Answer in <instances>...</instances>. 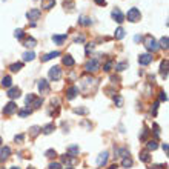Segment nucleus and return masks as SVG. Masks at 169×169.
<instances>
[{
  "label": "nucleus",
  "instance_id": "nucleus-12",
  "mask_svg": "<svg viewBox=\"0 0 169 169\" xmlns=\"http://www.w3.org/2000/svg\"><path fill=\"white\" fill-rule=\"evenodd\" d=\"M6 96L9 97L11 100H12V98H19V97H20V88H16V86H14V88H9L8 92H6Z\"/></svg>",
  "mask_w": 169,
  "mask_h": 169
},
{
  "label": "nucleus",
  "instance_id": "nucleus-24",
  "mask_svg": "<svg viewBox=\"0 0 169 169\" xmlns=\"http://www.w3.org/2000/svg\"><path fill=\"white\" fill-rule=\"evenodd\" d=\"M132 163H134V162H132L131 157H124V158L121 160V166H123V168H131Z\"/></svg>",
  "mask_w": 169,
  "mask_h": 169
},
{
  "label": "nucleus",
  "instance_id": "nucleus-32",
  "mask_svg": "<svg viewBox=\"0 0 169 169\" xmlns=\"http://www.w3.org/2000/svg\"><path fill=\"white\" fill-rule=\"evenodd\" d=\"M78 23H80V25H85V26H89L92 22H91V19H88V17H80Z\"/></svg>",
  "mask_w": 169,
  "mask_h": 169
},
{
  "label": "nucleus",
  "instance_id": "nucleus-54",
  "mask_svg": "<svg viewBox=\"0 0 169 169\" xmlns=\"http://www.w3.org/2000/svg\"><path fill=\"white\" fill-rule=\"evenodd\" d=\"M134 40H135V42H140V40H142V37H140V35H135V37H134Z\"/></svg>",
  "mask_w": 169,
  "mask_h": 169
},
{
  "label": "nucleus",
  "instance_id": "nucleus-48",
  "mask_svg": "<svg viewBox=\"0 0 169 169\" xmlns=\"http://www.w3.org/2000/svg\"><path fill=\"white\" fill-rule=\"evenodd\" d=\"M94 2H96L98 6H105L106 5V0H94Z\"/></svg>",
  "mask_w": 169,
  "mask_h": 169
},
{
  "label": "nucleus",
  "instance_id": "nucleus-8",
  "mask_svg": "<svg viewBox=\"0 0 169 169\" xmlns=\"http://www.w3.org/2000/svg\"><path fill=\"white\" fill-rule=\"evenodd\" d=\"M14 112H17V105H16L14 101H9L8 105H5V108H3V114L11 115V114H14Z\"/></svg>",
  "mask_w": 169,
  "mask_h": 169
},
{
  "label": "nucleus",
  "instance_id": "nucleus-9",
  "mask_svg": "<svg viewBox=\"0 0 169 169\" xmlns=\"http://www.w3.org/2000/svg\"><path fill=\"white\" fill-rule=\"evenodd\" d=\"M37 86H39V91H40V94H48V92H49V85H48V82H46L45 78L39 80Z\"/></svg>",
  "mask_w": 169,
  "mask_h": 169
},
{
  "label": "nucleus",
  "instance_id": "nucleus-17",
  "mask_svg": "<svg viewBox=\"0 0 169 169\" xmlns=\"http://www.w3.org/2000/svg\"><path fill=\"white\" fill-rule=\"evenodd\" d=\"M63 65H65V66H68V68L74 66V65H75V60L73 59V55H69V54H68V55H65V57H63Z\"/></svg>",
  "mask_w": 169,
  "mask_h": 169
},
{
  "label": "nucleus",
  "instance_id": "nucleus-21",
  "mask_svg": "<svg viewBox=\"0 0 169 169\" xmlns=\"http://www.w3.org/2000/svg\"><path fill=\"white\" fill-rule=\"evenodd\" d=\"M78 152H80L78 146L73 145V146H69V148H68V154H69L71 157H75V155H78Z\"/></svg>",
  "mask_w": 169,
  "mask_h": 169
},
{
  "label": "nucleus",
  "instance_id": "nucleus-31",
  "mask_svg": "<svg viewBox=\"0 0 169 169\" xmlns=\"http://www.w3.org/2000/svg\"><path fill=\"white\" fill-rule=\"evenodd\" d=\"M114 103L117 108H121L123 106V97L121 96H114Z\"/></svg>",
  "mask_w": 169,
  "mask_h": 169
},
{
  "label": "nucleus",
  "instance_id": "nucleus-18",
  "mask_svg": "<svg viewBox=\"0 0 169 169\" xmlns=\"http://www.w3.org/2000/svg\"><path fill=\"white\" fill-rule=\"evenodd\" d=\"M35 45H37V42H35L34 37H28V39H25L23 46H26V48H34Z\"/></svg>",
  "mask_w": 169,
  "mask_h": 169
},
{
  "label": "nucleus",
  "instance_id": "nucleus-53",
  "mask_svg": "<svg viewBox=\"0 0 169 169\" xmlns=\"http://www.w3.org/2000/svg\"><path fill=\"white\" fill-rule=\"evenodd\" d=\"M168 143H163V151H165V152H168Z\"/></svg>",
  "mask_w": 169,
  "mask_h": 169
},
{
  "label": "nucleus",
  "instance_id": "nucleus-55",
  "mask_svg": "<svg viewBox=\"0 0 169 169\" xmlns=\"http://www.w3.org/2000/svg\"><path fill=\"white\" fill-rule=\"evenodd\" d=\"M108 169H117V165H111V166H109Z\"/></svg>",
  "mask_w": 169,
  "mask_h": 169
},
{
  "label": "nucleus",
  "instance_id": "nucleus-57",
  "mask_svg": "<svg viewBox=\"0 0 169 169\" xmlns=\"http://www.w3.org/2000/svg\"><path fill=\"white\" fill-rule=\"evenodd\" d=\"M0 145H2V137H0Z\"/></svg>",
  "mask_w": 169,
  "mask_h": 169
},
{
  "label": "nucleus",
  "instance_id": "nucleus-5",
  "mask_svg": "<svg viewBox=\"0 0 169 169\" xmlns=\"http://www.w3.org/2000/svg\"><path fill=\"white\" fill-rule=\"evenodd\" d=\"M40 14H42V11H40L39 8H32V9H29V11L26 12V17H28V20L34 22V20H39Z\"/></svg>",
  "mask_w": 169,
  "mask_h": 169
},
{
  "label": "nucleus",
  "instance_id": "nucleus-14",
  "mask_svg": "<svg viewBox=\"0 0 169 169\" xmlns=\"http://www.w3.org/2000/svg\"><path fill=\"white\" fill-rule=\"evenodd\" d=\"M9 154H11V148H9V146H5V148H2V149H0V162L6 160V158L9 157Z\"/></svg>",
  "mask_w": 169,
  "mask_h": 169
},
{
  "label": "nucleus",
  "instance_id": "nucleus-47",
  "mask_svg": "<svg viewBox=\"0 0 169 169\" xmlns=\"http://www.w3.org/2000/svg\"><path fill=\"white\" fill-rule=\"evenodd\" d=\"M62 162H63L65 165H69V163H71V160H69L68 155H63V157H62Z\"/></svg>",
  "mask_w": 169,
  "mask_h": 169
},
{
  "label": "nucleus",
  "instance_id": "nucleus-13",
  "mask_svg": "<svg viewBox=\"0 0 169 169\" xmlns=\"http://www.w3.org/2000/svg\"><path fill=\"white\" fill-rule=\"evenodd\" d=\"M108 157H109L108 152H101V154L97 157V165H98V166H105V165L108 163Z\"/></svg>",
  "mask_w": 169,
  "mask_h": 169
},
{
  "label": "nucleus",
  "instance_id": "nucleus-20",
  "mask_svg": "<svg viewBox=\"0 0 169 169\" xmlns=\"http://www.w3.org/2000/svg\"><path fill=\"white\" fill-rule=\"evenodd\" d=\"M114 37H115V40H121V39L124 37V29H123L121 26L115 29V32H114Z\"/></svg>",
  "mask_w": 169,
  "mask_h": 169
},
{
  "label": "nucleus",
  "instance_id": "nucleus-45",
  "mask_svg": "<svg viewBox=\"0 0 169 169\" xmlns=\"http://www.w3.org/2000/svg\"><path fill=\"white\" fill-rule=\"evenodd\" d=\"M14 140H16V143H17V142H19V143H22V142L25 140V135H23V134H19V135H16V138H14Z\"/></svg>",
  "mask_w": 169,
  "mask_h": 169
},
{
  "label": "nucleus",
  "instance_id": "nucleus-10",
  "mask_svg": "<svg viewBox=\"0 0 169 169\" xmlns=\"http://www.w3.org/2000/svg\"><path fill=\"white\" fill-rule=\"evenodd\" d=\"M68 39V34H54L52 35V42L55 45H63V42Z\"/></svg>",
  "mask_w": 169,
  "mask_h": 169
},
{
  "label": "nucleus",
  "instance_id": "nucleus-29",
  "mask_svg": "<svg viewBox=\"0 0 169 169\" xmlns=\"http://www.w3.org/2000/svg\"><path fill=\"white\" fill-rule=\"evenodd\" d=\"M55 129V126H54V123H49V124H46L42 131H43V134H51L52 131Z\"/></svg>",
  "mask_w": 169,
  "mask_h": 169
},
{
  "label": "nucleus",
  "instance_id": "nucleus-51",
  "mask_svg": "<svg viewBox=\"0 0 169 169\" xmlns=\"http://www.w3.org/2000/svg\"><path fill=\"white\" fill-rule=\"evenodd\" d=\"M92 45H86V54H89V51H92Z\"/></svg>",
  "mask_w": 169,
  "mask_h": 169
},
{
  "label": "nucleus",
  "instance_id": "nucleus-15",
  "mask_svg": "<svg viewBox=\"0 0 169 169\" xmlns=\"http://www.w3.org/2000/svg\"><path fill=\"white\" fill-rule=\"evenodd\" d=\"M55 57H60V51H52V52H49L46 55H43L42 57V62H49V60H52Z\"/></svg>",
  "mask_w": 169,
  "mask_h": 169
},
{
  "label": "nucleus",
  "instance_id": "nucleus-43",
  "mask_svg": "<svg viewBox=\"0 0 169 169\" xmlns=\"http://www.w3.org/2000/svg\"><path fill=\"white\" fill-rule=\"evenodd\" d=\"M74 112H75V114H86V112H88V109H85V108H75V109H74Z\"/></svg>",
  "mask_w": 169,
  "mask_h": 169
},
{
  "label": "nucleus",
  "instance_id": "nucleus-44",
  "mask_svg": "<svg viewBox=\"0 0 169 169\" xmlns=\"http://www.w3.org/2000/svg\"><path fill=\"white\" fill-rule=\"evenodd\" d=\"M158 98H160V101H166V100H168L166 92H165V91H162V92H160V96H158Z\"/></svg>",
  "mask_w": 169,
  "mask_h": 169
},
{
  "label": "nucleus",
  "instance_id": "nucleus-26",
  "mask_svg": "<svg viewBox=\"0 0 169 169\" xmlns=\"http://www.w3.org/2000/svg\"><path fill=\"white\" fill-rule=\"evenodd\" d=\"M115 154H117L119 157H123V158H124V157H129V151H128L126 148H121V149H117V151H115Z\"/></svg>",
  "mask_w": 169,
  "mask_h": 169
},
{
  "label": "nucleus",
  "instance_id": "nucleus-52",
  "mask_svg": "<svg viewBox=\"0 0 169 169\" xmlns=\"http://www.w3.org/2000/svg\"><path fill=\"white\" fill-rule=\"evenodd\" d=\"M83 40H85V37H83V35H80V37H77V39H75V43H78V42H83Z\"/></svg>",
  "mask_w": 169,
  "mask_h": 169
},
{
  "label": "nucleus",
  "instance_id": "nucleus-4",
  "mask_svg": "<svg viewBox=\"0 0 169 169\" xmlns=\"http://www.w3.org/2000/svg\"><path fill=\"white\" fill-rule=\"evenodd\" d=\"M49 78L52 82H57V80L62 78V69H60V66H52L49 69Z\"/></svg>",
  "mask_w": 169,
  "mask_h": 169
},
{
  "label": "nucleus",
  "instance_id": "nucleus-30",
  "mask_svg": "<svg viewBox=\"0 0 169 169\" xmlns=\"http://www.w3.org/2000/svg\"><path fill=\"white\" fill-rule=\"evenodd\" d=\"M140 160H142V162H145V163H148V162L151 160V155H149V152H148V151H143V152L140 154Z\"/></svg>",
  "mask_w": 169,
  "mask_h": 169
},
{
  "label": "nucleus",
  "instance_id": "nucleus-50",
  "mask_svg": "<svg viewBox=\"0 0 169 169\" xmlns=\"http://www.w3.org/2000/svg\"><path fill=\"white\" fill-rule=\"evenodd\" d=\"M151 169H165V166H163V165H154Z\"/></svg>",
  "mask_w": 169,
  "mask_h": 169
},
{
  "label": "nucleus",
  "instance_id": "nucleus-46",
  "mask_svg": "<svg viewBox=\"0 0 169 169\" xmlns=\"http://www.w3.org/2000/svg\"><path fill=\"white\" fill-rule=\"evenodd\" d=\"M154 132H155V137H158V135H160V128H158V124H157V123L154 124Z\"/></svg>",
  "mask_w": 169,
  "mask_h": 169
},
{
  "label": "nucleus",
  "instance_id": "nucleus-2",
  "mask_svg": "<svg viewBox=\"0 0 169 169\" xmlns=\"http://www.w3.org/2000/svg\"><path fill=\"white\" fill-rule=\"evenodd\" d=\"M145 46L148 51H151V52H155L157 49H158V43L155 42V39L151 35V34H148L145 37Z\"/></svg>",
  "mask_w": 169,
  "mask_h": 169
},
{
  "label": "nucleus",
  "instance_id": "nucleus-6",
  "mask_svg": "<svg viewBox=\"0 0 169 169\" xmlns=\"http://www.w3.org/2000/svg\"><path fill=\"white\" fill-rule=\"evenodd\" d=\"M111 17L117 22V23H123L124 22V14L120 11V8H115V9H112V12H111Z\"/></svg>",
  "mask_w": 169,
  "mask_h": 169
},
{
  "label": "nucleus",
  "instance_id": "nucleus-27",
  "mask_svg": "<svg viewBox=\"0 0 169 169\" xmlns=\"http://www.w3.org/2000/svg\"><path fill=\"white\" fill-rule=\"evenodd\" d=\"M54 5H55V0H45L42 8L43 9H51V8H54Z\"/></svg>",
  "mask_w": 169,
  "mask_h": 169
},
{
  "label": "nucleus",
  "instance_id": "nucleus-36",
  "mask_svg": "<svg viewBox=\"0 0 169 169\" xmlns=\"http://www.w3.org/2000/svg\"><path fill=\"white\" fill-rule=\"evenodd\" d=\"M31 112H32V111H31L29 108H26V109H20V111H19V115H20V117H26V115H29Z\"/></svg>",
  "mask_w": 169,
  "mask_h": 169
},
{
  "label": "nucleus",
  "instance_id": "nucleus-56",
  "mask_svg": "<svg viewBox=\"0 0 169 169\" xmlns=\"http://www.w3.org/2000/svg\"><path fill=\"white\" fill-rule=\"evenodd\" d=\"M11 169H20V168H19V166H12Z\"/></svg>",
  "mask_w": 169,
  "mask_h": 169
},
{
  "label": "nucleus",
  "instance_id": "nucleus-16",
  "mask_svg": "<svg viewBox=\"0 0 169 169\" xmlns=\"http://www.w3.org/2000/svg\"><path fill=\"white\" fill-rule=\"evenodd\" d=\"M168 60H163L162 62V65H160V74H162V77L163 78H166L168 77Z\"/></svg>",
  "mask_w": 169,
  "mask_h": 169
},
{
  "label": "nucleus",
  "instance_id": "nucleus-35",
  "mask_svg": "<svg viewBox=\"0 0 169 169\" xmlns=\"http://www.w3.org/2000/svg\"><path fill=\"white\" fill-rule=\"evenodd\" d=\"M42 103H43V100H42V98H34V101L31 103V106H32V108H40V106H42Z\"/></svg>",
  "mask_w": 169,
  "mask_h": 169
},
{
  "label": "nucleus",
  "instance_id": "nucleus-25",
  "mask_svg": "<svg viewBox=\"0 0 169 169\" xmlns=\"http://www.w3.org/2000/svg\"><path fill=\"white\" fill-rule=\"evenodd\" d=\"M169 39L168 37H166V35H165V37H162V39H160V45H158V48H163V49H168L169 48Z\"/></svg>",
  "mask_w": 169,
  "mask_h": 169
},
{
  "label": "nucleus",
  "instance_id": "nucleus-22",
  "mask_svg": "<svg viewBox=\"0 0 169 169\" xmlns=\"http://www.w3.org/2000/svg\"><path fill=\"white\" fill-rule=\"evenodd\" d=\"M22 68H23V63H22V62H17V63H12V65L9 66V69H11L12 73H19V71H20Z\"/></svg>",
  "mask_w": 169,
  "mask_h": 169
},
{
  "label": "nucleus",
  "instance_id": "nucleus-58",
  "mask_svg": "<svg viewBox=\"0 0 169 169\" xmlns=\"http://www.w3.org/2000/svg\"><path fill=\"white\" fill-rule=\"evenodd\" d=\"M28 169H34V168H28Z\"/></svg>",
  "mask_w": 169,
  "mask_h": 169
},
{
  "label": "nucleus",
  "instance_id": "nucleus-19",
  "mask_svg": "<svg viewBox=\"0 0 169 169\" xmlns=\"http://www.w3.org/2000/svg\"><path fill=\"white\" fill-rule=\"evenodd\" d=\"M11 85H12V78H11L9 75H5V77L2 78V86H5V88H11Z\"/></svg>",
  "mask_w": 169,
  "mask_h": 169
},
{
  "label": "nucleus",
  "instance_id": "nucleus-23",
  "mask_svg": "<svg viewBox=\"0 0 169 169\" xmlns=\"http://www.w3.org/2000/svg\"><path fill=\"white\" fill-rule=\"evenodd\" d=\"M35 59V54L32 52V51H26L23 54V60L25 62H31V60H34Z\"/></svg>",
  "mask_w": 169,
  "mask_h": 169
},
{
  "label": "nucleus",
  "instance_id": "nucleus-3",
  "mask_svg": "<svg viewBox=\"0 0 169 169\" xmlns=\"http://www.w3.org/2000/svg\"><path fill=\"white\" fill-rule=\"evenodd\" d=\"M98 68H100V60H98V59H91V60H88V63L85 65L86 73H96Z\"/></svg>",
  "mask_w": 169,
  "mask_h": 169
},
{
  "label": "nucleus",
  "instance_id": "nucleus-28",
  "mask_svg": "<svg viewBox=\"0 0 169 169\" xmlns=\"http://www.w3.org/2000/svg\"><path fill=\"white\" fill-rule=\"evenodd\" d=\"M126 68H128V62H120V63L115 65V71H119V73H120V71H124Z\"/></svg>",
  "mask_w": 169,
  "mask_h": 169
},
{
  "label": "nucleus",
  "instance_id": "nucleus-11",
  "mask_svg": "<svg viewBox=\"0 0 169 169\" xmlns=\"http://www.w3.org/2000/svg\"><path fill=\"white\" fill-rule=\"evenodd\" d=\"M77 94H78V88H77V86H69V88L66 89V98H68V100L75 98Z\"/></svg>",
  "mask_w": 169,
  "mask_h": 169
},
{
  "label": "nucleus",
  "instance_id": "nucleus-34",
  "mask_svg": "<svg viewBox=\"0 0 169 169\" xmlns=\"http://www.w3.org/2000/svg\"><path fill=\"white\" fill-rule=\"evenodd\" d=\"M23 35H25L23 29H20V28H19V29H16V31H14V37H16V39H23Z\"/></svg>",
  "mask_w": 169,
  "mask_h": 169
},
{
  "label": "nucleus",
  "instance_id": "nucleus-41",
  "mask_svg": "<svg viewBox=\"0 0 169 169\" xmlns=\"http://www.w3.org/2000/svg\"><path fill=\"white\" fill-rule=\"evenodd\" d=\"M39 132H40V128H39V126H32V128H31V135H32V137H35Z\"/></svg>",
  "mask_w": 169,
  "mask_h": 169
},
{
  "label": "nucleus",
  "instance_id": "nucleus-49",
  "mask_svg": "<svg viewBox=\"0 0 169 169\" xmlns=\"http://www.w3.org/2000/svg\"><path fill=\"white\" fill-rule=\"evenodd\" d=\"M157 108H158V101H157V103L154 105V108H152V114H154V115L157 114Z\"/></svg>",
  "mask_w": 169,
  "mask_h": 169
},
{
  "label": "nucleus",
  "instance_id": "nucleus-1",
  "mask_svg": "<svg viewBox=\"0 0 169 169\" xmlns=\"http://www.w3.org/2000/svg\"><path fill=\"white\" fill-rule=\"evenodd\" d=\"M126 19H128V22H131V23L140 22V19H142L140 9H138V8H131V9L128 11V14H126Z\"/></svg>",
  "mask_w": 169,
  "mask_h": 169
},
{
  "label": "nucleus",
  "instance_id": "nucleus-39",
  "mask_svg": "<svg viewBox=\"0 0 169 169\" xmlns=\"http://www.w3.org/2000/svg\"><path fill=\"white\" fill-rule=\"evenodd\" d=\"M34 98H35V96H34V94H29V96H26V98H25L26 105H29V106H31V103L34 101Z\"/></svg>",
  "mask_w": 169,
  "mask_h": 169
},
{
  "label": "nucleus",
  "instance_id": "nucleus-38",
  "mask_svg": "<svg viewBox=\"0 0 169 169\" xmlns=\"http://www.w3.org/2000/svg\"><path fill=\"white\" fill-rule=\"evenodd\" d=\"M48 169H62V165L57 163V162H52V163H49Z\"/></svg>",
  "mask_w": 169,
  "mask_h": 169
},
{
  "label": "nucleus",
  "instance_id": "nucleus-42",
  "mask_svg": "<svg viewBox=\"0 0 169 169\" xmlns=\"http://www.w3.org/2000/svg\"><path fill=\"white\" fill-rule=\"evenodd\" d=\"M45 155H46V157H49V158H52V157H55V155H57V152H55L54 149H48V151L45 152Z\"/></svg>",
  "mask_w": 169,
  "mask_h": 169
},
{
  "label": "nucleus",
  "instance_id": "nucleus-7",
  "mask_svg": "<svg viewBox=\"0 0 169 169\" xmlns=\"http://www.w3.org/2000/svg\"><path fill=\"white\" fill-rule=\"evenodd\" d=\"M151 62H152V55H151V54L145 52V54H140V55H138V63H140L142 66H148Z\"/></svg>",
  "mask_w": 169,
  "mask_h": 169
},
{
  "label": "nucleus",
  "instance_id": "nucleus-40",
  "mask_svg": "<svg viewBox=\"0 0 169 169\" xmlns=\"http://www.w3.org/2000/svg\"><path fill=\"white\" fill-rule=\"evenodd\" d=\"M148 134H149V131H148V128H143V132H142V135H140V140H142V142H145L146 140V137H148Z\"/></svg>",
  "mask_w": 169,
  "mask_h": 169
},
{
  "label": "nucleus",
  "instance_id": "nucleus-59",
  "mask_svg": "<svg viewBox=\"0 0 169 169\" xmlns=\"http://www.w3.org/2000/svg\"><path fill=\"white\" fill-rule=\"evenodd\" d=\"M66 169H73V168H66Z\"/></svg>",
  "mask_w": 169,
  "mask_h": 169
},
{
  "label": "nucleus",
  "instance_id": "nucleus-33",
  "mask_svg": "<svg viewBox=\"0 0 169 169\" xmlns=\"http://www.w3.org/2000/svg\"><path fill=\"white\" fill-rule=\"evenodd\" d=\"M157 148H158V145H157V142H154V140L148 142V151H155Z\"/></svg>",
  "mask_w": 169,
  "mask_h": 169
},
{
  "label": "nucleus",
  "instance_id": "nucleus-37",
  "mask_svg": "<svg viewBox=\"0 0 169 169\" xmlns=\"http://www.w3.org/2000/svg\"><path fill=\"white\" fill-rule=\"evenodd\" d=\"M112 63H114L112 60H108V62H106V65L103 66V71H106V73H109V71H111V68H112Z\"/></svg>",
  "mask_w": 169,
  "mask_h": 169
}]
</instances>
